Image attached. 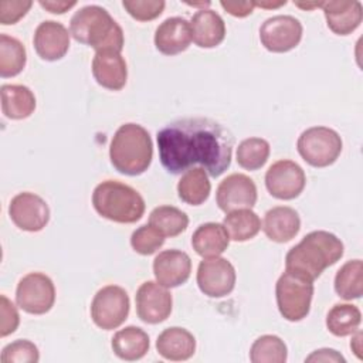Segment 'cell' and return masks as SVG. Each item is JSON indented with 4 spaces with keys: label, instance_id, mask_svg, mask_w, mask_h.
<instances>
[{
    "label": "cell",
    "instance_id": "1",
    "mask_svg": "<svg viewBox=\"0 0 363 363\" xmlns=\"http://www.w3.org/2000/svg\"><path fill=\"white\" fill-rule=\"evenodd\" d=\"M159 159L170 174L200 164L207 174L221 176L231 163V132L210 118H180L163 126L156 136Z\"/></svg>",
    "mask_w": 363,
    "mask_h": 363
},
{
    "label": "cell",
    "instance_id": "2",
    "mask_svg": "<svg viewBox=\"0 0 363 363\" xmlns=\"http://www.w3.org/2000/svg\"><path fill=\"white\" fill-rule=\"evenodd\" d=\"M343 250V242L335 234L325 230L311 231L286 252L285 269L313 282L342 258Z\"/></svg>",
    "mask_w": 363,
    "mask_h": 363
},
{
    "label": "cell",
    "instance_id": "3",
    "mask_svg": "<svg viewBox=\"0 0 363 363\" xmlns=\"http://www.w3.org/2000/svg\"><path fill=\"white\" fill-rule=\"evenodd\" d=\"M152 157L153 143L142 125L129 122L118 128L109 145V159L119 173L139 176L147 170Z\"/></svg>",
    "mask_w": 363,
    "mask_h": 363
},
{
    "label": "cell",
    "instance_id": "4",
    "mask_svg": "<svg viewBox=\"0 0 363 363\" xmlns=\"http://www.w3.org/2000/svg\"><path fill=\"white\" fill-rule=\"evenodd\" d=\"M69 33L75 41L92 47L95 51L113 48L122 51L125 44L122 27L112 18L106 9L89 4L74 13Z\"/></svg>",
    "mask_w": 363,
    "mask_h": 363
},
{
    "label": "cell",
    "instance_id": "5",
    "mask_svg": "<svg viewBox=\"0 0 363 363\" xmlns=\"http://www.w3.org/2000/svg\"><path fill=\"white\" fill-rule=\"evenodd\" d=\"M92 206L101 217L121 224L136 223L146 208L140 193L118 180L101 182L94 189Z\"/></svg>",
    "mask_w": 363,
    "mask_h": 363
},
{
    "label": "cell",
    "instance_id": "6",
    "mask_svg": "<svg viewBox=\"0 0 363 363\" xmlns=\"http://www.w3.org/2000/svg\"><path fill=\"white\" fill-rule=\"evenodd\" d=\"M275 296L282 318L289 322H299L311 311L313 282L285 269L275 284Z\"/></svg>",
    "mask_w": 363,
    "mask_h": 363
},
{
    "label": "cell",
    "instance_id": "7",
    "mask_svg": "<svg viewBox=\"0 0 363 363\" xmlns=\"http://www.w3.org/2000/svg\"><path fill=\"white\" fill-rule=\"evenodd\" d=\"M343 142L340 135L328 126H312L305 129L296 142L301 157L313 167H326L340 156Z\"/></svg>",
    "mask_w": 363,
    "mask_h": 363
},
{
    "label": "cell",
    "instance_id": "8",
    "mask_svg": "<svg viewBox=\"0 0 363 363\" xmlns=\"http://www.w3.org/2000/svg\"><path fill=\"white\" fill-rule=\"evenodd\" d=\"M129 308L128 292L122 286L106 285L94 295L91 318L94 323L104 330L116 329L128 319Z\"/></svg>",
    "mask_w": 363,
    "mask_h": 363
},
{
    "label": "cell",
    "instance_id": "9",
    "mask_svg": "<svg viewBox=\"0 0 363 363\" xmlns=\"http://www.w3.org/2000/svg\"><path fill=\"white\" fill-rule=\"evenodd\" d=\"M16 302L27 313H47L55 302L52 279L43 272H28L17 284Z\"/></svg>",
    "mask_w": 363,
    "mask_h": 363
},
{
    "label": "cell",
    "instance_id": "10",
    "mask_svg": "<svg viewBox=\"0 0 363 363\" xmlns=\"http://www.w3.org/2000/svg\"><path fill=\"white\" fill-rule=\"evenodd\" d=\"M302 24L288 14H278L267 18L259 27L261 44L271 52H288L294 50L302 38Z\"/></svg>",
    "mask_w": 363,
    "mask_h": 363
},
{
    "label": "cell",
    "instance_id": "11",
    "mask_svg": "<svg viewBox=\"0 0 363 363\" xmlns=\"http://www.w3.org/2000/svg\"><path fill=\"white\" fill-rule=\"evenodd\" d=\"M306 184L303 169L294 160L281 159L274 162L265 173V187L269 194L279 200L298 197Z\"/></svg>",
    "mask_w": 363,
    "mask_h": 363
},
{
    "label": "cell",
    "instance_id": "12",
    "mask_svg": "<svg viewBox=\"0 0 363 363\" xmlns=\"http://www.w3.org/2000/svg\"><path fill=\"white\" fill-rule=\"evenodd\" d=\"M235 268L223 257L204 258L197 267L196 281L200 291L210 298H223L235 286Z\"/></svg>",
    "mask_w": 363,
    "mask_h": 363
},
{
    "label": "cell",
    "instance_id": "13",
    "mask_svg": "<svg viewBox=\"0 0 363 363\" xmlns=\"http://www.w3.org/2000/svg\"><path fill=\"white\" fill-rule=\"evenodd\" d=\"M9 216L20 230L37 233L48 224L50 207L38 194L23 191L11 199L9 204Z\"/></svg>",
    "mask_w": 363,
    "mask_h": 363
},
{
    "label": "cell",
    "instance_id": "14",
    "mask_svg": "<svg viewBox=\"0 0 363 363\" xmlns=\"http://www.w3.org/2000/svg\"><path fill=\"white\" fill-rule=\"evenodd\" d=\"M136 313L145 323L156 325L166 320L172 312L173 299L166 286L157 281H146L136 291Z\"/></svg>",
    "mask_w": 363,
    "mask_h": 363
},
{
    "label": "cell",
    "instance_id": "15",
    "mask_svg": "<svg viewBox=\"0 0 363 363\" xmlns=\"http://www.w3.org/2000/svg\"><path fill=\"white\" fill-rule=\"evenodd\" d=\"M257 186L252 179L242 173L228 174L220 182L216 191V201L225 214L240 208H251L257 203Z\"/></svg>",
    "mask_w": 363,
    "mask_h": 363
},
{
    "label": "cell",
    "instance_id": "16",
    "mask_svg": "<svg viewBox=\"0 0 363 363\" xmlns=\"http://www.w3.org/2000/svg\"><path fill=\"white\" fill-rule=\"evenodd\" d=\"M71 33L68 28L54 20H45L34 31L33 44L40 58L45 61L61 60L69 50Z\"/></svg>",
    "mask_w": 363,
    "mask_h": 363
},
{
    "label": "cell",
    "instance_id": "17",
    "mask_svg": "<svg viewBox=\"0 0 363 363\" xmlns=\"http://www.w3.org/2000/svg\"><path fill=\"white\" fill-rule=\"evenodd\" d=\"M92 75L102 88L122 89L128 81V67L121 51L113 48L96 51L92 60Z\"/></svg>",
    "mask_w": 363,
    "mask_h": 363
},
{
    "label": "cell",
    "instance_id": "18",
    "mask_svg": "<svg viewBox=\"0 0 363 363\" xmlns=\"http://www.w3.org/2000/svg\"><path fill=\"white\" fill-rule=\"evenodd\" d=\"M191 272L190 257L180 250H164L153 259V274L156 281L166 288L183 285Z\"/></svg>",
    "mask_w": 363,
    "mask_h": 363
},
{
    "label": "cell",
    "instance_id": "19",
    "mask_svg": "<svg viewBox=\"0 0 363 363\" xmlns=\"http://www.w3.org/2000/svg\"><path fill=\"white\" fill-rule=\"evenodd\" d=\"M190 43L191 27L184 17H169L155 31V45L164 55H176L186 51Z\"/></svg>",
    "mask_w": 363,
    "mask_h": 363
},
{
    "label": "cell",
    "instance_id": "20",
    "mask_svg": "<svg viewBox=\"0 0 363 363\" xmlns=\"http://www.w3.org/2000/svg\"><path fill=\"white\" fill-rule=\"evenodd\" d=\"M320 9L323 10L329 30L337 35H347L353 33L363 18V7L357 0L322 1Z\"/></svg>",
    "mask_w": 363,
    "mask_h": 363
},
{
    "label": "cell",
    "instance_id": "21",
    "mask_svg": "<svg viewBox=\"0 0 363 363\" xmlns=\"http://www.w3.org/2000/svg\"><path fill=\"white\" fill-rule=\"evenodd\" d=\"M191 40L200 48H214L225 37V23L218 13L201 9L190 20Z\"/></svg>",
    "mask_w": 363,
    "mask_h": 363
},
{
    "label": "cell",
    "instance_id": "22",
    "mask_svg": "<svg viewBox=\"0 0 363 363\" xmlns=\"http://www.w3.org/2000/svg\"><path fill=\"white\" fill-rule=\"evenodd\" d=\"M301 228V218L295 208L288 206H275L269 208L262 221L265 235L275 242L291 241Z\"/></svg>",
    "mask_w": 363,
    "mask_h": 363
},
{
    "label": "cell",
    "instance_id": "23",
    "mask_svg": "<svg viewBox=\"0 0 363 363\" xmlns=\"http://www.w3.org/2000/svg\"><path fill=\"white\" fill-rule=\"evenodd\" d=\"M157 353L167 360L182 362L190 359L196 352L193 333L180 326H172L160 332L156 339Z\"/></svg>",
    "mask_w": 363,
    "mask_h": 363
},
{
    "label": "cell",
    "instance_id": "24",
    "mask_svg": "<svg viewBox=\"0 0 363 363\" xmlns=\"http://www.w3.org/2000/svg\"><path fill=\"white\" fill-rule=\"evenodd\" d=\"M230 244V235L220 223L200 224L191 235L193 250L203 258L220 257Z\"/></svg>",
    "mask_w": 363,
    "mask_h": 363
},
{
    "label": "cell",
    "instance_id": "25",
    "mask_svg": "<svg viewBox=\"0 0 363 363\" xmlns=\"http://www.w3.org/2000/svg\"><path fill=\"white\" fill-rule=\"evenodd\" d=\"M113 353L128 362L139 360L149 352V336L147 333L138 326H126L123 329H119L111 342Z\"/></svg>",
    "mask_w": 363,
    "mask_h": 363
},
{
    "label": "cell",
    "instance_id": "26",
    "mask_svg": "<svg viewBox=\"0 0 363 363\" xmlns=\"http://www.w3.org/2000/svg\"><path fill=\"white\" fill-rule=\"evenodd\" d=\"M1 111L10 119H26L35 109L33 91L20 84H4L0 88Z\"/></svg>",
    "mask_w": 363,
    "mask_h": 363
},
{
    "label": "cell",
    "instance_id": "27",
    "mask_svg": "<svg viewBox=\"0 0 363 363\" xmlns=\"http://www.w3.org/2000/svg\"><path fill=\"white\" fill-rule=\"evenodd\" d=\"M211 191L208 174L203 167H191L183 173L177 183V194L182 201L190 206L203 204Z\"/></svg>",
    "mask_w": 363,
    "mask_h": 363
},
{
    "label": "cell",
    "instance_id": "28",
    "mask_svg": "<svg viewBox=\"0 0 363 363\" xmlns=\"http://www.w3.org/2000/svg\"><path fill=\"white\" fill-rule=\"evenodd\" d=\"M230 240L233 241H248L254 238L261 230V220L251 208H240L227 213L223 220Z\"/></svg>",
    "mask_w": 363,
    "mask_h": 363
},
{
    "label": "cell",
    "instance_id": "29",
    "mask_svg": "<svg viewBox=\"0 0 363 363\" xmlns=\"http://www.w3.org/2000/svg\"><path fill=\"white\" fill-rule=\"evenodd\" d=\"M335 291L345 299H359L363 292V264L362 259L345 262L335 275Z\"/></svg>",
    "mask_w": 363,
    "mask_h": 363
},
{
    "label": "cell",
    "instance_id": "30",
    "mask_svg": "<svg viewBox=\"0 0 363 363\" xmlns=\"http://www.w3.org/2000/svg\"><path fill=\"white\" fill-rule=\"evenodd\" d=\"M362 322V312L352 303H336L326 315L328 330L339 337L353 335Z\"/></svg>",
    "mask_w": 363,
    "mask_h": 363
},
{
    "label": "cell",
    "instance_id": "31",
    "mask_svg": "<svg viewBox=\"0 0 363 363\" xmlns=\"http://www.w3.org/2000/svg\"><path fill=\"white\" fill-rule=\"evenodd\" d=\"M27 62L23 43L7 34H0V75L3 78L18 75Z\"/></svg>",
    "mask_w": 363,
    "mask_h": 363
},
{
    "label": "cell",
    "instance_id": "32",
    "mask_svg": "<svg viewBox=\"0 0 363 363\" xmlns=\"http://www.w3.org/2000/svg\"><path fill=\"white\" fill-rule=\"evenodd\" d=\"M149 224L164 237H176L187 228L189 217L174 206H159L150 211Z\"/></svg>",
    "mask_w": 363,
    "mask_h": 363
},
{
    "label": "cell",
    "instance_id": "33",
    "mask_svg": "<svg viewBox=\"0 0 363 363\" xmlns=\"http://www.w3.org/2000/svg\"><path fill=\"white\" fill-rule=\"evenodd\" d=\"M286 359V345L277 335H262L251 345L250 360L252 363H285Z\"/></svg>",
    "mask_w": 363,
    "mask_h": 363
},
{
    "label": "cell",
    "instance_id": "34",
    "mask_svg": "<svg viewBox=\"0 0 363 363\" xmlns=\"http://www.w3.org/2000/svg\"><path fill=\"white\" fill-rule=\"evenodd\" d=\"M269 143L262 138H247L240 142L235 159L237 163L245 170L261 169L269 157Z\"/></svg>",
    "mask_w": 363,
    "mask_h": 363
},
{
    "label": "cell",
    "instance_id": "35",
    "mask_svg": "<svg viewBox=\"0 0 363 363\" xmlns=\"http://www.w3.org/2000/svg\"><path fill=\"white\" fill-rule=\"evenodd\" d=\"M164 235L159 233L150 224H143L138 227L130 235V245L132 248L140 255H150L155 254L163 244Z\"/></svg>",
    "mask_w": 363,
    "mask_h": 363
},
{
    "label": "cell",
    "instance_id": "36",
    "mask_svg": "<svg viewBox=\"0 0 363 363\" xmlns=\"http://www.w3.org/2000/svg\"><path fill=\"white\" fill-rule=\"evenodd\" d=\"M0 360L3 363H37L40 360V352L33 342L17 339L3 347Z\"/></svg>",
    "mask_w": 363,
    "mask_h": 363
},
{
    "label": "cell",
    "instance_id": "37",
    "mask_svg": "<svg viewBox=\"0 0 363 363\" xmlns=\"http://www.w3.org/2000/svg\"><path fill=\"white\" fill-rule=\"evenodd\" d=\"M123 9L138 21H149L162 14L166 3L163 0H123Z\"/></svg>",
    "mask_w": 363,
    "mask_h": 363
},
{
    "label": "cell",
    "instance_id": "38",
    "mask_svg": "<svg viewBox=\"0 0 363 363\" xmlns=\"http://www.w3.org/2000/svg\"><path fill=\"white\" fill-rule=\"evenodd\" d=\"M20 323V315L14 303L6 296H0V336L6 337L13 333Z\"/></svg>",
    "mask_w": 363,
    "mask_h": 363
},
{
    "label": "cell",
    "instance_id": "39",
    "mask_svg": "<svg viewBox=\"0 0 363 363\" xmlns=\"http://www.w3.org/2000/svg\"><path fill=\"white\" fill-rule=\"evenodd\" d=\"M31 1H10L1 0L0 1V23L3 26L16 24L20 18H23L27 11L31 9Z\"/></svg>",
    "mask_w": 363,
    "mask_h": 363
},
{
    "label": "cell",
    "instance_id": "40",
    "mask_svg": "<svg viewBox=\"0 0 363 363\" xmlns=\"http://www.w3.org/2000/svg\"><path fill=\"white\" fill-rule=\"evenodd\" d=\"M305 362H313V363H318V362H325V363H345L346 359L335 349H329V347H323V349H318L315 352H312L306 359Z\"/></svg>",
    "mask_w": 363,
    "mask_h": 363
},
{
    "label": "cell",
    "instance_id": "41",
    "mask_svg": "<svg viewBox=\"0 0 363 363\" xmlns=\"http://www.w3.org/2000/svg\"><path fill=\"white\" fill-rule=\"evenodd\" d=\"M221 7L234 17H247L252 13L255 4L254 1H220Z\"/></svg>",
    "mask_w": 363,
    "mask_h": 363
},
{
    "label": "cell",
    "instance_id": "42",
    "mask_svg": "<svg viewBox=\"0 0 363 363\" xmlns=\"http://www.w3.org/2000/svg\"><path fill=\"white\" fill-rule=\"evenodd\" d=\"M38 3L43 9L48 10L50 13H54V14H62L77 4V1H55V0H45V1L40 0Z\"/></svg>",
    "mask_w": 363,
    "mask_h": 363
},
{
    "label": "cell",
    "instance_id": "43",
    "mask_svg": "<svg viewBox=\"0 0 363 363\" xmlns=\"http://www.w3.org/2000/svg\"><path fill=\"white\" fill-rule=\"evenodd\" d=\"M353 335H354V336H353L352 340H350L352 352H353L359 359H362V332L357 329Z\"/></svg>",
    "mask_w": 363,
    "mask_h": 363
},
{
    "label": "cell",
    "instance_id": "44",
    "mask_svg": "<svg viewBox=\"0 0 363 363\" xmlns=\"http://www.w3.org/2000/svg\"><path fill=\"white\" fill-rule=\"evenodd\" d=\"M255 7H262V9H277L281 6L286 4V0H279V1H254Z\"/></svg>",
    "mask_w": 363,
    "mask_h": 363
},
{
    "label": "cell",
    "instance_id": "45",
    "mask_svg": "<svg viewBox=\"0 0 363 363\" xmlns=\"http://www.w3.org/2000/svg\"><path fill=\"white\" fill-rule=\"evenodd\" d=\"M294 4L303 10H313V9L322 7V1H294Z\"/></svg>",
    "mask_w": 363,
    "mask_h": 363
}]
</instances>
